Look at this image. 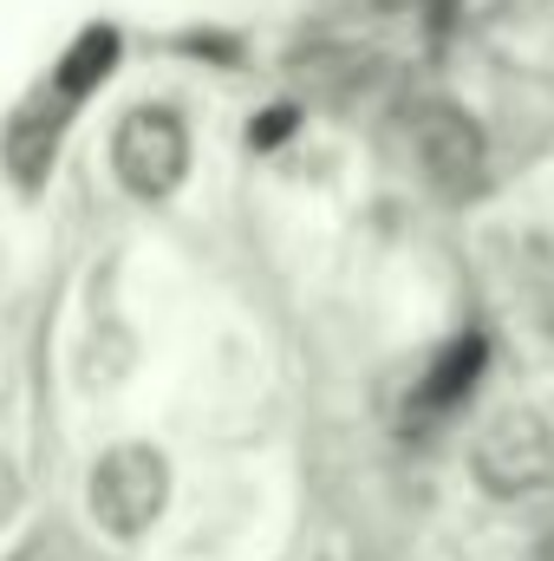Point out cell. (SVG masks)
I'll use <instances>...</instances> for the list:
<instances>
[{"instance_id":"cell-5","label":"cell","mask_w":554,"mask_h":561,"mask_svg":"<svg viewBox=\"0 0 554 561\" xmlns=\"http://www.w3.org/2000/svg\"><path fill=\"white\" fill-rule=\"evenodd\" d=\"M483 366H489V340H483V333L443 340V346L424 359L412 399H405V424H412V431H430V424L457 419V412L470 405V392L483 386Z\"/></svg>"},{"instance_id":"cell-1","label":"cell","mask_w":554,"mask_h":561,"mask_svg":"<svg viewBox=\"0 0 554 561\" xmlns=\"http://www.w3.org/2000/svg\"><path fill=\"white\" fill-rule=\"evenodd\" d=\"M85 503H92V523L105 536L138 542L143 529L163 516V503H170V463H163V450H150V444H112L92 463Z\"/></svg>"},{"instance_id":"cell-6","label":"cell","mask_w":554,"mask_h":561,"mask_svg":"<svg viewBox=\"0 0 554 561\" xmlns=\"http://www.w3.org/2000/svg\"><path fill=\"white\" fill-rule=\"evenodd\" d=\"M66 105H53V99H39V105H26V112H13L7 118V131H0V163H7V176L20 183V190H39L46 176H53V157H59V138H66Z\"/></svg>"},{"instance_id":"cell-7","label":"cell","mask_w":554,"mask_h":561,"mask_svg":"<svg viewBox=\"0 0 554 561\" xmlns=\"http://www.w3.org/2000/svg\"><path fill=\"white\" fill-rule=\"evenodd\" d=\"M118 59H125V33H118V26H105V20H99V26H85V33L59 53L46 99H53V105H66V112H79V105H85V99L118 72Z\"/></svg>"},{"instance_id":"cell-9","label":"cell","mask_w":554,"mask_h":561,"mask_svg":"<svg viewBox=\"0 0 554 561\" xmlns=\"http://www.w3.org/2000/svg\"><path fill=\"white\" fill-rule=\"evenodd\" d=\"M13 510H20V470H13V463L0 457V523H7Z\"/></svg>"},{"instance_id":"cell-4","label":"cell","mask_w":554,"mask_h":561,"mask_svg":"<svg viewBox=\"0 0 554 561\" xmlns=\"http://www.w3.org/2000/svg\"><path fill=\"white\" fill-rule=\"evenodd\" d=\"M405 138H412V163L424 170V183L437 196H470L483 183V125L450 105V99H417L412 118H405Z\"/></svg>"},{"instance_id":"cell-11","label":"cell","mask_w":554,"mask_h":561,"mask_svg":"<svg viewBox=\"0 0 554 561\" xmlns=\"http://www.w3.org/2000/svg\"><path fill=\"white\" fill-rule=\"evenodd\" d=\"M529 561H554V529H542V536H535V549H529Z\"/></svg>"},{"instance_id":"cell-2","label":"cell","mask_w":554,"mask_h":561,"mask_svg":"<svg viewBox=\"0 0 554 561\" xmlns=\"http://www.w3.org/2000/svg\"><path fill=\"white\" fill-rule=\"evenodd\" d=\"M112 176L138 203H170L189 176V125L170 105H131L112 131Z\"/></svg>"},{"instance_id":"cell-10","label":"cell","mask_w":554,"mask_h":561,"mask_svg":"<svg viewBox=\"0 0 554 561\" xmlns=\"http://www.w3.org/2000/svg\"><path fill=\"white\" fill-rule=\"evenodd\" d=\"M379 13H450V0H372Z\"/></svg>"},{"instance_id":"cell-8","label":"cell","mask_w":554,"mask_h":561,"mask_svg":"<svg viewBox=\"0 0 554 561\" xmlns=\"http://www.w3.org/2000/svg\"><path fill=\"white\" fill-rule=\"evenodd\" d=\"M287 131H293V105H275V112H262V118L249 125V144H255V150H275Z\"/></svg>"},{"instance_id":"cell-3","label":"cell","mask_w":554,"mask_h":561,"mask_svg":"<svg viewBox=\"0 0 554 561\" xmlns=\"http://www.w3.org/2000/svg\"><path fill=\"white\" fill-rule=\"evenodd\" d=\"M470 470L476 483L496 496V503H522L535 490H549L554 477V431L529 405H509L476 431V450H470Z\"/></svg>"}]
</instances>
